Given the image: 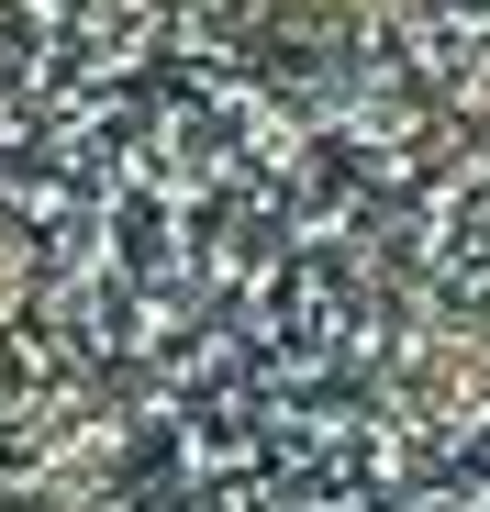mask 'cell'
<instances>
[{
	"mask_svg": "<svg viewBox=\"0 0 490 512\" xmlns=\"http://www.w3.org/2000/svg\"><path fill=\"white\" fill-rule=\"evenodd\" d=\"M0 512H490V0H0Z\"/></svg>",
	"mask_w": 490,
	"mask_h": 512,
	"instance_id": "obj_1",
	"label": "cell"
}]
</instances>
